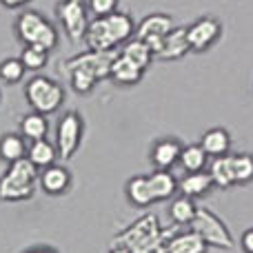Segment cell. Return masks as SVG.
<instances>
[{"label": "cell", "instance_id": "10", "mask_svg": "<svg viewBox=\"0 0 253 253\" xmlns=\"http://www.w3.org/2000/svg\"><path fill=\"white\" fill-rule=\"evenodd\" d=\"M187 38L193 53H205L222 38V22L215 16H202L187 25Z\"/></svg>", "mask_w": 253, "mask_h": 253}, {"label": "cell", "instance_id": "23", "mask_svg": "<svg viewBox=\"0 0 253 253\" xmlns=\"http://www.w3.org/2000/svg\"><path fill=\"white\" fill-rule=\"evenodd\" d=\"M27 158L42 171V169H47V167L56 165V160L60 156H58L56 144L49 142L47 138H42V140H34V142H29V147H27Z\"/></svg>", "mask_w": 253, "mask_h": 253}, {"label": "cell", "instance_id": "28", "mask_svg": "<svg viewBox=\"0 0 253 253\" xmlns=\"http://www.w3.org/2000/svg\"><path fill=\"white\" fill-rule=\"evenodd\" d=\"M62 74H65L67 80H69L71 91H76L78 96H89V93L96 89V84H98L96 76H91L89 71H84V69H67V71H62Z\"/></svg>", "mask_w": 253, "mask_h": 253}, {"label": "cell", "instance_id": "29", "mask_svg": "<svg viewBox=\"0 0 253 253\" xmlns=\"http://www.w3.org/2000/svg\"><path fill=\"white\" fill-rule=\"evenodd\" d=\"M233 160V178H236V184H247L253 182V153L242 151V153H231Z\"/></svg>", "mask_w": 253, "mask_h": 253}, {"label": "cell", "instance_id": "26", "mask_svg": "<svg viewBox=\"0 0 253 253\" xmlns=\"http://www.w3.org/2000/svg\"><path fill=\"white\" fill-rule=\"evenodd\" d=\"M178 165L184 169V173H191V171H205L207 165H209V156H207V151L202 149L200 142L184 144Z\"/></svg>", "mask_w": 253, "mask_h": 253}, {"label": "cell", "instance_id": "22", "mask_svg": "<svg viewBox=\"0 0 253 253\" xmlns=\"http://www.w3.org/2000/svg\"><path fill=\"white\" fill-rule=\"evenodd\" d=\"M18 131L22 133V138L27 142H34V140H42L49 133V116L38 114V111H29L27 116H22Z\"/></svg>", "mask_w": 253, "mask_h": 253}, {"label": "cell", "instance_id": "1", "mask_svg": "<svg viewBox=\"0 0 253 253\" xmlns=\"http://www.w3.org/2000/svg\"><path fill=\"white\" fill-rule=\"evenodd\" d=\"M178 227H162L156 213H144L131 220L114 236V245L125 247L129 253H167V245Z\"/></svg>", "mask_w": 253, "mask_h": 253}, {"label": "cell", "instance_id": "2", "mask_svg": "<svg viewBox=\"0 0 253 253\" xmlns=\"http://www.w3.org/2000/svg\"><path fill=\"white\" fill-rule=\"evenodd\" d=\"M135 36V22L126 11H114L109 16L93 18L87 27L83 42L93 51H116L118 44L129 42Z\"/></svg>", "mask_w": 253, "mask_h": 253}, {"label": "cell", "instance_id": "13", "mask_svg": "<svg viewBox=\"0 0 253 253\" xmlns=\"http://www.w3.org/2000/svg\"><path fill=\"white\" fill-rule=\"evenodd\" d=\"M189 51H191V47H189V38H187V25L173 27V29L167 34L160 51L156 53V60L158 62H175V60H182Z\"/></svg>", "mask_w": 253, "mask_h": 253}, {"label": "cell", "instance_id": "3", "mask_svg": "<svg viewBox=\"0 0 253 253\" xmlns=\"http://www.w3.org/2000/svg\"><path fill=\"white\" fill-rule=\"evenodd\" d=\"M38 175L40 169L29 158H20V160L7 165V171L0 178V202L16 205V202L31 200L36 193Z\"/></svg>", "mask_w": 253, "mask_h": 253}, {"label": "cell", "instance_id": "12", "mask_svg": "<svg viewBox=\"0 0 253 253\" xmlns=\"http://www.w3.org/2000/svg\"><path fill=\"white\" fill-rule=\"evenodd\" d=\"M182 147L184 144L180 142L178 138H171V135H167V138H158L156 142L151 144V149H149V160H151V165L156 167V169L171 171L175 165H178Z\"/></svg>", "mask_w": 253, "mask_h": 253}, {"label": "cell", "instance_id": "30", "mask_svg": "<svg viewBox=\"0 0 253 253\" xmlns=\"http://www.w3.org/2000/svg\"><path fill=\"white\" fill-rule=\"evenodd\" d=\"M49 53L51 51H47V49H42V47L25 44L18 58H20L22 65L27 67V71H42L44 67L49 65Z\"/></svg>", "mask_w": 253, "mask_h": 253}, {"label": "cell", "instance_id": "4", "mask_svg": "<svg viewBox=\"0 0 253 253\" xmlns=\"http://www.w3.org/2000/svg\"><path fill=\"white\" fill-rule=\"evenodd\" d=\"M13 31L22 44H36L47 51H53L60 44V31L36 9H25L18 13Z\"/></svg>", "mask_w": 253, "mask_h": 253}, {"label": "cell", "instance_id": "14", "mask_svg": "<svg viewBox=\"0 0 253 253\" xmlns=\"http://www.w3.org/2000/svg\"><path fill=\"white\" fill-rule=\"evenodd\" d=\"M71 182H74L71 171L65 165H58V162L42 169L38 175V184L47 196H62V193H67L71 189Z\"/></svg>", "mask_w": 253, "mask_h": 253}, {"label": "cell", "instance_id": "6", "mask_svg": "<svg viewBox=\"0 0 253 253\" xmlns=\"http://www.w3.org/2000/svg\"><path fill=\"white\" fill-rule=\"evenodd\" d=\"M191 231H196L202 240L207 242L213 249H222V251H231L236 247V240H233L231 229L227 227L222 218L218 213H213L207 207H198V213L193 218V222L189 224Z\"/></svg>", "mask_w": 253, "mask_h": 253}, {"label": "cell", "instance_id": "18", "mask_svg": "<svg viewBox=\"0 0 253 253\" xmlns=\"http://www.w3.org/2000/svg\"><path fill=\"white\" fill-rule=\"evenodd\" d=\"M202 149L207 151L209 158H218V156H227L231 153V133H229L224 126H213V129H207L200 138Z\"/></svg>", "mask_w": 253, "mask_h": 253}, {"label": "cell", "instance_id": "9", "mask_svg": "<svg viewBox=\"0 0 253 253\" xmlns=\"http://www.w3.org/2000/svg\"><path fill=\"white\" fill-rule=\"evenodd\" d=\"M116 56H118V51H93V49H87L84 53L62 60L60 74L67 69H84L91 76H96L98 83H102V80H109L111 62H114Z\"/></svg>", "mask_w": 253, "mask_h": 253}, {"label": "cell", "instance_id": "8", "mask_svg": "<svg viewBox=\"0 0 253 253\" xmlns=\"http://www.w3.org/2000/svg\"><path fill=\"white\" fill-rule=\"evenodd\" d=\"M53 11H56V20L62 27L67 38L71 42H83L87 27L91 22L87 16V2H83V0H58Z\"/></svg>", "mask_w": 253, "mask_h": 253}, {"label": "cell", "instance_id": "21", "mask_svg": "<svg viewBox=\"0 0 253 253\" xmlns=\"http://www.w3.org/2000/svg\"><path fill=\"white\" fill-rule=\"evenodd\" d=\"M209 251V245L198 236L196 231H182L173 233V238L167 245V253H207Z\"/></svg>", "mask_w": 253, "mask_h": 253}, {"label": "cell", "instance_id": "31", "mask_svg": "<svg viewBox=\"0 0 253 253\" xmlns=\"http://www.w3.org/2000/svg\"><path fill=\"white\" fill-rule=\"evenodd\" d=\"M25 74H27V67L22 65L20 58H4V60L0 62V80H2V83L18 84V83H22Z\"/></svg>", "mask_w": 253, "mask_h": 253}, {"label": "cell", "instance_id": "17", "mask_svg": "<svg viewBox=\"0 0 253 253\" xmlns=\"http://www.w3.org/2000/svg\"><path fill=\"white\" fill-rule=\"evenodd\" d=\"M149 178V187H151L153 193V200L156 202H165L171 200L178 191V178L173 175V171H167V169H156L147 175Z\"/></svg>", "mask_w": 253, "mask_h": 253}, {"label": "cell", "instance_id": "7", "mask_svg": "<svg viewBox=\"0 0 253 253\" xmlns=\"http://www.w3.org/2000/svg\"><path fill=\"white\" fill-rule=\"evenodd\" d=\"M83 138H84V118L80 116V111L76 109L65 111L56 125V140H53L60 160L65 162L71 160L78 153Z\"/></svg>", "mask_w": 253, "mask_h": 253}, {"label": "cell", "instance_id": "19", "mask_svg": "<svg viewBox=\"0 0 253 253\" xmlns=\"http://www.w3.org/2000/svg\"><path fill=\"white\" fill-rule=\"evenodd\" d=\"M125 196H126V202L131 207H138V209H147V207H151L156 202L147 175H133V178L126 180Z\"/></svg>", "mask_w": 253, "mask_h": 253}, {"label": "cell", "instance_id": "16", "mask_svg": "<svg viewBox=\"0 0 253 253\" xmlns=\"http://www.w3.org/2000/svg\"><path fill=\"white\" fill-rule=\"evenodd\" d=\"M213 180H211L209 171H191V173H184L182 178L178 180V191L187 198H205L213 191Z\"/></svg>", "mask_w": 253, "mask_h": 253}, {"label": "cell", "instance_id": "24", "mask_svg": "<svg viewBox=\"0 0 253 253\" xmlns=\"http://www.w3.org/2000/svg\"><path fill=\"white\" fill-rule=\"evenodd\" d=\"M198 207L196 200L193 198H187L180 193L178 198H173V202L169 205V218L171 222L175 224V227H189V224L193 222V218H196L198 213Z\"/></svg>", "mask_w": 253, "mask_h": 253}, {"label": "cell", "instance_id": "33", "mask_svg": "<svg viewBox=\"0 0 253 253\" xmlns=\"http://www.w3.org/2000/svg\"><path fill=\"white\" fill-rule=\"evenodd\" d=\"M240 249L245 253H253V227H249L247 231H242L240 236Z\"/></svg>", "mask_w": 253, "mask_h": 253}, {"label": "cell", "instance_id": "32", "mask_svg": "<svg viewBox=\"0 0 253 253\" xmlns=\"http://www.w3.org/2000/svg\"><path fill=\"white\" fill-rule=\"evenodd\" d=\"M118 4H120V0H87V9L96 18L109 16V13L118 11Z\"/></svg>", "mask_w": 253, "mask_h": 253}, {"label": "cell", "instance_id": "35", "mask_svg": "<svg viewBox=\"0 0 253 253\" xmlns=\"http://www.w3.org/2000/svg\"><path fill=\"white\" fill-rule=\"evenodd\" d=\"M22 253H58V249H53V247H49V245H36V247L25 249Z\"/></svg>", "mask_w": 253, "mask_h": 253}, {"label": "cell", "instance_id": "20", "mask_svg": "<svg viewBox=\"0 0 253 253\" xmlns=\"http://www.w3.org/2000/svg\"><path fill=\"white\" fill-rule=\"evenodd\" d=\"M207 171H209V175H211V180H213V187L215 189H222V191H227V189L236 187L231 153H227V156H218V158H211Z\"/></svg>", "mask_w": 253, "mask_h": 253}, {"label": "cell", "instance_id": "34", "mask_svg": "<svg viewBox=\"0 0 253 253\" xmlns=\"http://www.w3.org/2000/svg\"><path fill=\"white\" fill-rule=\"evenodd\" d=\"M31 0H0L4 9H20V7H27Z\"/></svg>", "mask_w": 253, "mask_h": 253}, {"label": "cell", "instance_id": "36", "mask_svg": "<svg viewBox=\"0 0 253 253\" xmlns=\"http://www.w3.org/2000/svg\"><path fill=\"white\" fill-rule=\"evenodd\" d=\"M109 253H129V251H126L125 247H120V245H114V247L109 249Z\"/></svg>", "mask_w": 253, "mask_h": 253}, {"label": "cell", "instance_id": "25", "mask_svg": "<svg viewBox=\"0 0 253 253\" xmlns=\"http://www.w3.org/2000/svg\"><path fill=\"white\" fill-rule=\"evenodd\" d=\"M27 147H29V142L22 138L20 131L18 133H4L0 138V160L11 165L20 158H27Z\"/></svg>", "mask_w": 253, "mask_h": 253}, {"label": "cell", "instance_id": "15", "mask_svg": "<svg viewBox=\"0 0 253 253\" xmlns=\"http://www.w3.org/2000/svg\"><path fill=\"white\" fill-rule=\"evenodd\" d=\"M142 76H144L142 67L131 62L123 53H118V56L114 58V62H111L109 80L114 84H118V87H135V84L142 83Z\"/></svg>", "mask_w": 253, "mask_h": 253}, {"label": "cell", "instance_id": "11", "mask_svg": "<svg viewBox=\"0 0 253 253\" xmlns=\"http://www.w3.org/2000/svg\"><path fill=\"white\" fill-rule=\"evenodd\" d=\"M173 29V20H171L169 13H162V11H156V13H149L144 16L142 20L135 25V38L147 42L151 47L153 56L160 51L162 42H165L167 34Z\"/></svg>", "mask_w": 253, "mask_h": 253}, {"label": "cell", "instance_id": "5", "mask_svg": "<svg viewBox=\"0 0 253 253\" xmlns=\"http://www.w3.org/2000/svg\"><path fill=\"white\" fill-rule=\"evenodd\" d=\"M25 100L31 111L51 116L65 105V87L49 76H34L25 84Z\"/></svg>", "mask_w": 253, "mask_h": 253}, {"label": "cell", "instance_id": "27", "mask_svg": "<svg viewBox=\"0 0 253 253\" xmlns=\"http://www.w3.org/2000/svg\"><path fill=\"white\" fill-rule=\"evenodd\" d=\"M120 53H123L125 58H129L131 62H135L138 67H142L144 71H147L149 65L156 60V56H153L151 47H149L147 42H142V40H138L135 36L129 40V42L123 44V51H120Z\"/></svg>", "mask_w": 253, "mask_h": 253}]
</instances>
